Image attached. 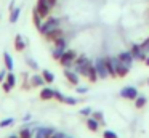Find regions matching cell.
Segmentation results:
<instances>
[{
    "instance_id": "obj_1",
    "label": "cell",
    "mask_w": 149,
    "mask_h": 138,
    "mask_svg": "<svg viewBox=\"0 0 149 138\" xmlns=\"http://www.w3.org/2000/svg\"><path fill=\"white\" fill-rule=\"evenodd\" d=\"M90 64H91V61L88 60L85 55H80V56H77V58H75V61H74V71L79 74V76L87 77Z\"/></svg>"
},
{
    "instance_id": "obj_2",
    "label": "cell",
    "mask_w": 149,
    "mask_h": 138,
    "mask_svg": "<svg viewBox=\"0 0 149 138\" xmlns=\"http://www.w3.org/2000/svg\"><path fill=\"white\" fill-rule=\"evenodd\" d=\"M59 24H61V19H59L58 16H48L47 21L42 22V26L39 27V31H40V34H42V35H45L47 32L53 31V29H56V27H59Z\"/></svg>"
},
{
    "instance_id": "obj_3",
    "label": "cell",
    "mask_w": 149,
    "mask_h": 138,
    "mask_svg": "<svg viewBox=\"0 0 149 138\" xmlns=\"http://www.w3.org/2000/svg\"><path fill=\"white\" fill-rule=\"evenodd\" d=\"M77 56L79 55L75 53L74 50H66L64 53H63L61 60H59V64H61L63 67H72V64H74V61Z\"/></svg>"
},
{
    "instance_id": "obj_4",
    "label": "cell",
    "mask_w": 149,
    "mask_h": 138,
    "mask_svg": "<svg viewBox=\"0 0 149 138\" xmlns=\"http://www.w3.org/2000/svg\"><path fill=\"white\" fill-rule=\"evenodd\" d=\"M95 67H96V72H98V79H106V77H109V72H107V67H106V60L104 58H96L95 60Z\"/></svg>"
},
{
    "instance_id": "obj_5",
    "label": "cell",
    "mask_w": 149,
    "mask_h": 138,
    "mask_svg": "<svg viewBox=\"0 0 149 138\" xmlns=\"http://www.w3.org/2000/svg\"><path fill=\"white\" fill-rule=\"evenodd\" d=\"M106 67L111 77H117V64H119V58L117 56H106Z\"/></svg>"
},
{
    "instance_id": "obj_6",
    "label": "cell",
    "mask_w": 149,
    "mask_h": 138,
    "mask_svg": "<svg viewBox=\"0 0 149 138\" xmlns=\"http://www.w3.org/2000/svg\"><path fill=\"white\" fill-rule=\"evenodd\" d=\"M37 10H39V13L42 15V18H48V15H50V11H52V8L53 6L50 5V2L48 0H37V6H36Z\"/></svg>"
},
{
    "instance_id": "obj_7",
    "label": "cell",
    "mask_w": 149,
    "mask_h": 138,
    "mask_svg": "<svg viewBox=\"0 0 149 138\" xmlns=\"http://www.w3.org/2000/svg\"><path fill=\"white\" fill-rule=\"evenodd\" d=\"M138 90H136V87H123L122 90H120V96L125 99H136V96H138Z\"/></svg>"
},
{
    "instance_id": "obj_8",
    "label": "cell",
    "mask_w": 149,
    "mask_h": 138,
    "mask_svg": "<svg viewBox=\"0 0 149 138\" xmlns=\"http://www.w3.org/2000/svg\"><path fill=\"white\" fill-rule=\"evenodd\" d=\"M32 132H34V138H48L55 130L52 127H37Z\"/></svg>"
},
{
    "instance_id": "obj_9",
    "label": "cell",
    "mask_w": 149,
    "mask_h": 138,
    "mask_svg": "<svg viewBox=\"0 0 149 138\" xmlns=\"http://www.w3.org/2000/svg\"><path fill=\"white\" fill-rule=\"evenodd\" d=\"M117 58H119L120 63H123L125 66H128V67H132L133 66V61H135L132 51H122V53H119V56H117Z\"/></svg>"
},
{
    "instance_id": "obj_10",
    "label": "cell",
    "mask_w": 149,
    "mask_h": 138,
    "mask_svg": "<svg viewBox=\"0 0 149 138\" xmlns=\"http://www.w3.org/2000/svg\"><path fill=\"white\" fill-rule=\"evenodd\" d=\"M130 51H132L133 58H135V60H138V61H144L146 56H148V53H144V51H143V48H141V45H138V43L133 45Z\"/></svg>"
},
{
    "instance_id": "obj_11",
    "label": "cell",
    "mask_w": 149,
    "mask_h": 138,
    "mask_svg": "<svg viewBox=\"0 0 149 138\" xmlns=\"http://www.w3.org/2000/svg\"><path fill=\"white\" fill-rule=\"evenodd\" d=\"M64 77L68 79V82H71L72 85H79V74L75 72L71 67H66L64 69Z\"/></svg>"
},
{
    "instance_id": "obj_12",
    "label": "cell",
    "mask_w": 149,
    "mask_h": 138,
    "mask_svg": "<svg viewBox=\"0 0 149 138\" xmlns=\"http://www.w3.org/2000/svg\"><path fill=\"white\" fill-rule=\"evenodd\" d=\"M45 37H47V40L55 42V40H58L59 37H63V31H61L59 27H56V29H53V31L47 32V34H45Z\"/></svg>"
},
{
    "instance_id": "obj_13",
    "label": "cell",
    "mask_w": 149,
    "mask_h": 138,
    "mask_svg": "<svg viewBox=\"0 0 149 138\" xmlns=\"http://www.w3.org/2000/svg\"><path fill=\"white\" fill-rule=\"evenodd\" d=\"M85 124H87L88 130H91V132H98V128H100V125H101L93 116H88V119L85 120Z\"/></svg>"
},
{
    "instance_id": "obj_14",
    "label": "cell",
    "mask_w": 149,
    "mask_h": 138,
    "mask_svg": "<svg viewBox=\"0 0 149 138\" xmlns=\"http://www.w3.org/2000/svg\"><path fill=\"white\" fill-rule=\"evenodd\" d=\"M29 82H31V85H32V87H43V85H45V79H43L42 74H40V76H39V74H34V76L31 77Z\"/></svg>"
},
{
    "instance_id": "obj_15",
    "label": "cell",
    "mask_w": 149,
    "mask_h": 138,
    "mask_svg": "<svg viewBox=\"0 0 149 138\" xmlns=\"http://www.w3.org/2000/svg\"><path fill=\"white\" fill-rule=\"evenodd\" d=\"M15 48H16V51H23L26 48V40H24V37L21 34H18L15 37Z\"/></svg>"
},
{
    "instance_id": "obj_16",
    "label": "cell",
    "mask_w": 149,
    "mask_h": 138,
    "mask_svg": "<svg viewBox=\"0 0 149 138\" xmlns=\"http://www.w3.org/2000/svg\"><path fill=\"white\" fill-rule=\"evenodd\" d=\"M130 69H132V67L125 66L123 63H120V61H119V64H117V77H125V76H128Z\"/></svg>"
},
{
    "instance_id": "obj_17",
    "label": "cell",
    "mask_w": 149,
    "mask_h": 138,
    "mask_svg": "<svg viewBox=\"0 0 149 138\" xmlns=\"http://www.w3.org/2000/svg\"><path fill=\"white\" fill-rule=\"evenodd\" d=\"M40 98H42V99H52V98H55V90L48 88V87H43L42 92H40Z\"/></svg>"
},
{
    "instance_id": "obj_18",
    "label": "cell",
    "mask_w": 149,
    "mask_h": 138,
    "mask_svg": "<svg viewBox=\"0 0 149 138\" xmlns=\"http://www.w3.org/2000/svg\"><path fill=\"white\" fill-rule=\"evenodd\" d=\"M3 61H5V67H7L8 71H13L15 69L13 58H11V55L8 53V51H5V53H3Z\"/></svg>"
},
{
    "instance_id": "obj_19",
    "label": "cell",
    "mask_w": 149,
    "mask_h": 138,
    "mask_svg": "<svg viewBox=\"0 0 149 138\" xmlns=\"http://www.w3.org/2000/svg\"><path fill=\"white\" fill-rule=\"evenodd\" d=\"M87 79L90 80V82H96V80H98V72H96V67H95V64H90V67H88Z\"/></svg>"
},
{
    "instance_id": "obj_20",
    "label": "cell",
    "mask_w": 149,
    "mask_h": 138,
    "mask_svg": "<svg viewBox=\"0 0 149 138\" xmlns=\"http://www.w3.org/2000/svg\"><path fill=\"white\" fill-rule=\"evenodd\" d=\"M64 51H66V47H55V48H53V51H52L53 60L59 61V60H61V56H63V53H64Z\"/></svg>"
},
{
    "instance_id": "obj_21",
    "label": "cell",
    "mask_w": 149,
    "mask_h": 138,
    "mask_svg": "<svg viewBox=\"0 0 149 138\" xmlns=\"http://www.w3.org/2000/svg\"><path fill=\"white\" fill-rule=\"evenodd\" d=\"M42 19H43V18H42V15H40V13H39V10L36 8V10L32 11V21H34V24L37 26V29H39L40 26H42V22H43Z\"/></svg>"
},
{
    "instance_id": "obj_22",
    "label": "cell",
    "mask_w": 149,
    "mask_h": 138,
    "mask_svg": "<svg viewBox=\"0 0 149 138\" xmlns=\"http://www.w3.org/2000/svg\"><path fill=\"white\" fill-rule=\"evenodd\" d=\"M146 103H148V98L143 96V95H138V96H136V99H135V108L136 109H141V108H144V106H146Z\"/></svg>"
},
{
    "instance_id": "obj_23",
    "label": "cell",
    "mask_w": 149,
    "mask_h": 138,
    "mask_svg": "<svg viewBox=\"0 0 149 138\" xmlns=\"http://www.w3.org/2000/svg\"><path fill=\"white\" fill-rule=\"evenodd\" d=\"M42 76H43V79H45L47 83H53V82H55V74H53L52 71L43 69V71H42Z\"/></svg>"
},
{
    "instance_id": "obj_24",
    "label": "cell",
    "mask_w": 149,
    "mask_h": 138,
    "mask_svg": "<svg viewBox=\"0 0 149 138\" xmlns=\"http://www.w3.org/2000/svg\"><path fill=\"white\" fill-rule=\"evenodd\" d=\"M19 15H21V8H13L10 13V22L11 24H15V22L19 19Z\"/></svg>"
},
{
    "instance_id": "obj_25",
    "label": "cell",
    "mask_w": 149,
    "mask_h": 138,
    "mask_svg": "<svg viewBox=\"0 0 149 138\" xmlns=\"http://www.w3.org/2000/svg\"><path fill=\"white\" fill-rule=\"evenodd\" d=\"M19 137L21 138H32L34 137V132L31 128H21L19 130Z\"/></svg>"
},
{
    "instance_id": "obj_26",
    "label": "cell",
    "mask_w": 149,
    "mask_h": 138,
    "mask_svg": "<svg viewBox=\"0 0 149 138\" xmlns=\"http://www.w3.org/2000/svg\"><path fill=\"white\" fill-rule=\"evenodd\" d=\"M91 116H93L100 124H104V122H106V120H104V114L101 111H93V112H91Z\"/></svg>"
},
{
    "instance_id": "obj_27",
    "label": "cell",
    "mask_w": 149,
    "mask_h": 138,
    "mask_svg": "<svg viewBox=\"0 0 149 138\" xmlns=\"http://www.w3.org/2000/svg\"><path fill=\"white\" fill-rule=\"evenodd\" d=\"M13 124H15V119L13 117H7V119H3V120H0V127H2V128L10 127V125H13Z\"/></svg>"
},
{
    "instance_id": "obj_28",
    "label": "cell",
    "mask_w": 149,
    "mask_h": 138,
    "mask_svg": "<svg viewBox=\"0 0 149 138\" xmlns=\"http://www.w3.org/2000/svg\"><path fill=\"white\" fill-rule=\"evenodd\" d=\"M26 63H27V66H29L31 69H39V64H37V61L32 60V58L27 56V58H26Z\"/></svg>"
},
{
    "instance_id": "obj_29",
    "label": "cell",
    "mask_w": 149,
    "mask_h": 138,
    "mask_svg": "<svg viewBox=\"0 0 149 138\" xmlns=\"http://www.w3.org/2000/svg\"><path fill=\"white\" fill-rule=\"evenodd\" d=\"M103 138H119V135L114 130H104L103 132Z\"/></svg>"
},
{
    "instance_id": "obj_30",
    "label": "cell",
    "mask_w": 149,
    "mask_h": 138,
    "mask_svg": "<svg viewBox=\"0 0 149 138\" xmlns=\"http://www.w3.org/2000/svg\"><path fill=\"white\" fill-rule=\"evenodd\" d=\"M63 103L74 106V104H77V103H79V99H77V98H74V96H66V98H64V101H63Z\"/></svg>"
},
{
    "instance_id": "obj_31",
    "label": "cell",
    "mask_w": 149,
    "mask_h": 138,
    "mask_svg": "<svg viewBox=\"0 0 149 138\" xmlns=\"http://www.w3.org/2000/svg\"><path fill=\"white\" fill-rule=\"evenodd\" d=\"M2 88H3V92H5V93H10V92H11V88H13V87H11L10 83L7 82V80H3V82H2Z\"/></svg>"
},
{
    "instance_id": "obj_32",
    "label": "cell",
    "mask_w": 149,
    "mask_h": 138,
    "mask_svg": "<svg viewBox=\"0 0 149 138\" xmlns=\"http://www.w3.org/2000/svg\"><path fill=\"white\" fill-rule=\"evenodd\" d=\"M141 48H143V51H144V53H148V55H149V37L141 43Z\"/></svg>"
},
{
    "instance_id": "obj_33",
    "label": "cell",
    "mask_w": 149,
    "mask_h": 138,
    "mask_svg": "<svg viewBox=\"0 0 149 138\" xmlns=\"http://www.w3.org/2000/svg\"><path fill=\"white\" fill-rule=\"evenodd\" d=\"M64 98H66V96L64 95H63V93L61 92H59V90H55V99H58V101H64Z\"/></svg>"
},
{
    "instance_id": "obj_34",
    "label": "cell",
    "mask_w": 149,
    "mask_h": 138,
    "mask_svg": "<svg viewBox=\"0 0 149 138\" xmlns=\"http://www.w3.org/2000/svg\"><path fill=\"white\" fill-rule=\"evenodd\" d=\"M64 137H66V135L63 133V132H56V130H55V132H53V133L50 135L48 138H64Z\"/></svg>"
},
{
    "instance_id": "obj_35",
    "label": "cell",
    "mask_w": 149,
    "mask_h": 138,
    "mask_svg": "<svg viewBox=\"0 0 149 138\" xmlns=\"http://www.w3.org/2000/svg\"><path fill=\"white\" fill-rule=\"evenodd\" d=\"M7 74H8V69H7V67H5V69H2V71H0V83H2V82H3L5 79H7Z\"/></svg>"
},
{
    "instance_id": "obj_36",
    "label": "cell",
    "mask_w": 149,
    "mask_h": 138,
    "mask_svg": "<svg viewBox=\"0 0 149 138\" xmlns=\"http://www.w3.org/2000/svg\"><path fill=\"white\" fill-rule=\"evenodd\" d=\"M91 112H93V111H91L90 108H82L80 109V114L82 116H91Z\"/></svg>"
},
{
    "instance_id": "obj_37",
    "label": "cell",
    "mask_w": 149,
    "mask_h": 138,
    "mask_svg": "<svg viewBox=\"0 0 149 138\" xmlns=\"http://www.w3.org/2000/svg\"><path fill=\"white\" fill-rule=\"evenodd\" d=\"M88 87H77V93H87Z\"/></svg>"
},
{
    "instance_id": "obj_38",
    "label": "cell",
    "mask_w": 149,
    "mask_h": 138,
    "mask_svg": "<svg viewBox=\"0 0 149 138\" xmlns=\"http://www.w3.org/2000/svg\"><path fill=\"white\" fill-rule=\"evenodd\" d=\"M29 119H31V114H26L24 119H23V122H29Z\"/></svg>"
},
{
    "instance_id": "obj_39",
    "label": "cell",
    "mask_w": 149,
    "mask_h": 138,
    "mask_svg": "<svg viewBox=\"0 0 149 138\" xmlns=\"http://www.w3.org/2000/svg\"><path fill=\"white\" fill-rule=\"evenodd\" d=\"M48 2H50V5H52V6L56 5V0H48Z\"/></svg>"
},
{
    "instance_id": "obj_40",
    "label": "cell",
    "mask_w": 149,
    "mask_h": 138,
    "mask_svg": "<svg viewBox=\"0 0 149 138\" xmlns=\"http://www.w3.org/2000/svg\"><path fill=\"white\" fill-rule=\"evenodd\" d=\"M144 63H146V66H149V55L146 56V60H144Z\"/></svg>"
},
{
    "instance_id": "obj_41",
    "label": "cell",
    "mask_w": 149,
    "mask_h": 138,
    "mask_svg": "<svg viewBox=\"0 0 149 138\" xmlns=\"http://www.w3.org/2000/svg\"><path fill=\"white\" fill-rule=\"evenodd\" d=\"M10 138H21V137H19V135H11Z\"/></svg>"
},
{
    "instance_id": "obj_42",
    "label": "cell",
    "mask_w": 149,
    "mask_h": 138,
    "mask_svg": "<svg viewBox=\"0 0 149 138\" xmlns=\"http://www.w3.org/2000/svg\"><path fill=\"white\" fill-rule=\"evenodd\" d=\"M64 138H71V137H64Z\"/></svg>"
},
{
    "instance_id": "obj_43",
    "label": "cell",
    "mask_w": 149,
    "mask_h": 138,
    "mask_svg": "<svg viewBox=\"0 0 149 138\" xmlns=\"http://www.w3.org/2000/svg\"><path fill=\"white\" fill-rule=\"evenodd\" d=\"M148 85H149V80H148Z\"/></svg>"
}]
</instances>
